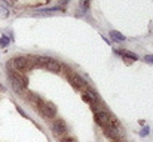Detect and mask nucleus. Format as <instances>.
I'll list each match as a JSON object with an SVG mask.
<instances>
[{"label": "nucleus", "instance_id": "nucleus-1", "mask_svg": "<svg viewBox=\"0 0 153 142\" xmlns=\"http://www.w3.org/2000/svg\"><path fill=\"white\" fill-rule=\"evenodd\" d=\"M7 79H9V82H10V86H12V89H13V92L18 95H24L25 92V88H27V85H28V79L24 76V74H21L19 71H9L7 73Z\"/></svg>", "mask_w": 153, "mask_h": 142}, {"label": "nucleus", "instance_id": "nucleus-2", "mask_svg": "<svg viewBox=\"0 0 153 142\" xmlns=\"http://www.w3.org/2000/svg\"><path fill=\"white\" fill-rule=\"evenodd\" d=\"M37 67L45 68L51 73H59L61 71V64L51 56H37Z\"/></svg>", "mask_w": 153, "mask_h": 142}, {"label": "nucleus", "instance_id": "nucleus-3", "mask_svg": "<svg viewBox=\"0 0 153 142\" xmlns=\"http://www.w3.org/2000/svg\"><path fill=\"white\" fill-rule=\"evenodd\" d=\"M102 132H104V135H105L108 139H111V141H122V130H120L119 123L116 121V118H114L105 129H102Z\"/></svg>", "mask_w": 153, "mask_h": 142}, {"label": "nucleus", "instance_id": "nucleus-4", "mask_svg": "<svg viewBox=\"0 0 153 142\" xmlns=\"http://www.w3.org/2000/svg\"><path fill=\"white\" fill-rule=\"evenodd\" d=\"M94 120H95V123H97L101 129H105L114 118L111 117V114H110L107 110L101 108V110H98V111L94 113Z\"/></svg>", "mask_w": 153, "mask_h": 142}, {"label": "nucleus", "instance_id": "nucleus-5", "mask_svg": "<svg viewBox=\"0 0 153 142\" xmlns=\"http://www.w3.org/2000/svg\"><path fill=\"white\" fill-rule=\"evenodd\" d=\"M36 107H37L39 113H40L42 116L48 117V118H52V117L56 116V107H55V104H52V102H43V101L40 99Z\"/></svg>", "mask_w": 153, "mask_h": 142}, {"label": "nucleus", "instance_id": "nucleus-6", "mask_svg": "<svg viewBox=\"0 0 153 142\" xmlns=\"http://www.w3.org/2000/svg\"><path fill=\"white\" fill-rule=\"evenodd\" d=\"M68 82L76 88V89H86L88 88V83H86V80L82 77V76H79V74H76V73H71V74H68Z\"/></svg>", "mask_w": 153, "mask_h": 142}, {"label": "nucleus", "instance_id": "nucleus-7", "mask_svg": "<svg viewBox=\"0 0 153 142\" xmlns=\"http://www.w3.org/2000/svg\"><path fill=\"white\" fill-rule=\"evenodd\" d=\"M52 133L55 136H62L64 133H67V124L62 118H56L52 123Z\"/></svg>", "mask_w": 153, "mask_h": 142}, {"label": "nucleus", "instance_id": "nucleus-8", "mask_svg": "<svg viewBox=\"0 0 153 142\" xmlns=\"http://www.w3.org/2000/svg\"><path fill=\"white\" fill-rule=\"evenodd\" d=\"M10 64H12V67H13L15 71H19L21 73L24 70H28L27 68V56H15V58H12Z\"/></svg>", "mask_w": 153, "mask_h": 142}, {"label": "nucleus", "instance_id": "nucleus-9", "mask_svg": "<svg viewBox=\"0 0 153 142\" xmlns=\"http://www.w3.org/2000/svg\"><path fill=\"white\" fill-rule=\"evenodd\" d=\"M64 7L62 6H55V7H48V9H40L37 12L33 13V16H46V15H52L55 12H62Z\"/></svg>", "mask_w": 153, "mask_h": 142}, {"label": "nucleus", "instance_id": "nucleus-10", "mask_svg": "<svg viewBox=\"0 0 153 142\" xmlns=\"http://www.w3.org/2000/svg\"><path fill=\"white\" fill-rule=\"evenodd\" d=\"M110 36H111V39H113V40H116V42H120V43L126 40V37H125L122 33H119V31H114V30H111V31H110Z\"/></svg>", "mask_w": 153, "mask_h": 142}, {"label": "nucleus", "instance_id": "nucleus-11", "mask_svg": "<svg viewBox=\"0 0 153 142\" xmlns=\"http://www.w3.org/2000/svg\"><path fill=\"white\" fill-rule=\"evenodd\" d=\"M9 16V9L3 4H0V19H4Z\"/></svg>", "mask_w": 153, "mask_h": 142}, {"label": "nucleus", "instance_id": "nucleus-12", "mask_svg": "<svg viewBox=\"0 0 153 142\" xmlns=\"http://www.w3.org/2000/svg\"><path fill=\"white\" fill-rule=\"evenodd\" d=\"M9 45V39H7V36H4V37H0V46L1 47H6Z\"/></svg>", "mask_w": 153, "mask_h": 142}, {"label": "nucleus", "instance_id": "nucleus-13", "mask_svg": "<svg viewBox=\"0 0 153 142\" xmlns=\"http://www.w3.org/2000/svg\"><path fill=\"white\" fill-rule=\"evenodd\" d=\"M89 4H91V0H83V1H82V9H83V12L88 10Z\"/></svg>", "mask_w": 153, "mask_h": 142}, {"label": "nucleus", "instance_id": "nucleus-14", "mask_svg": "<svg viewBox=\"0 0 153 142\" xmlns=\"http://www.w3.org/2000/svg\"><path fill=\"white\" fill-rule=\"evenodd\" d=\"M149 133H150V129L146 126V127H143V130L140 132V136H143V138H144V136H147Z\"/></svg>", "mask_w": 153, "mask_h": 142}, {"label": "nucleus", "instance_id": "nucleus-15", "mask_svg": "<svg viewBox=\"0 0 153 142\" xmlns=\"http://www.w3.org/2000/svg\"><path fill=\"white\" fill-rule=\"evenodd\" d=\"M144 61L149 62V64H153V55H146L144 56Z\"/></svg>", "mask_w": 153, "mask_h": 142}, {"label": "nucleus", "instance_id": "nucleus-16", "mask_svg": "<svg viewBox=\"0 0 153 142\" xmlns=\"http://www.w3.org/2000/svg\"><path fill=\"white\" fill-rule=\"evenodd\" d=\"M59 142H76V141H74L73 138H62Z\"/></svg>", "mask_w": 153, "mask_h": 142}, {"label": "nucleus", "instance_id": "nucleus-17", "mask_svg": "<svg viewBox=\"0 0 153 142\" xmlns=\"http://www.w3.org/2000/svg\"><path fill=\"white\" fill-rule=\"evenodd\" d=\"M68 1H70V0H61V4H67Z\"/></svg>", "mask_w": 153, "mask_h": 142}, {"label": "nucleus", "instance_id": "nucleus-18", "mask_svg": "<svg viewBox=\"0 0 153 142\" xmlns=\"http://www.w3.org/2000/svg\"><path fill=\"white\" fill-rule=\"evenodd\" d=\"M111 142H123V141H111Z\"/></svg>", "mask_w": 153, "mask_h": 142}, {"label": "nucleus", "instance_id": "nucleus-19", "mask_svg": "<svg viewBox=\"0 0 153 142\" xmlns=\"http://www.w3.org/2000/svg\"><path fill=\"white\" fill-rule=\"evenodd\" d=\"M12 1H13V3H16V1H18V0H12Z\"/></svg>", "mask_w": 153, "mask_h": 142}, {"label": "nucleus", "instance_id": "nucleus-20", "mask_svg": "<svg viewBox=\"0 0 153 142\" xmlns=\"http://www.w3.org/2000/svg\"><path fill=\"white\" fill-rule=\"evenodd\" d=\"M46 1H51V0H46Z\"/></svg>", "mask_w": 153, "mask_h": 142}]
</instances>
